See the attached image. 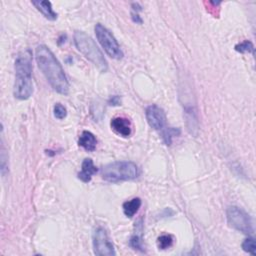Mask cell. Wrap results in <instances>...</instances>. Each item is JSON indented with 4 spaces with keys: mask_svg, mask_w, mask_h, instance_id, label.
<instances>
[{
    "mask_svg": "<svg viewBox=\"0 0 256 256\" xmlns=\"http://www.w3.org/2000/svg\"><path fill=\"white\" fill-rule=\"evenodd\" d=\"M235 50L239 53H254V46L252 44V42L245 40L237 45H235Z\"/></svg>",
    "mask_w": 256,
    "mask_h": 256,
    "instance_id": "obj_16",
    "label": "cell"
},
{
    "mask_svg": "<svg viewBox=\"0 0 256 256\" xmlns=\"http://www.w3.org/2000/svg\"><path fill=\"white\" fill-rule=\"evenodd\" d=\"M108 104L111 105V106H119L121 105V99L118 95H114L112 96L109 101H108Z\"/></svg>",
    "mask_w": 256,
    "mask_h": 256,
    "instance_id": "obj_20",
    "label": "cell"
},
{
    "mask_svg": "<svg viewBox=\"0 0 256 256\" xmlns=\"http://www.w3.org/2000/svg\"><path fill=\"white\" fill-rule=\"evenodd\" d=\"M138 173L137 165L131 161H115L101 169L102 178L111 183L133 180Z\"/></svg>",
    "mask_w": 256,
    "mask_h": 256,
    "instance_id": "obj_4",
    "label": "cell"
},
{
    "mask_svg": "<svg viewBox=\"0 0 256 256\" xmlns=\"http://www.w3.org/2000/svg\"><path fill=\"white\" fill-rule=\"evenodd\" d=\"M93 251L98 256H112L116 255L114 245L103 227H97L94 229L92 234Z\"/></svg>",
    "mask_w": 256,
    "mask_h": 256,
    "instance_id": "obj_7",
    "label": "cell"
},
{
    "mask_svg": "<svg viewBox=\"0 0 256 256\" xmlns=\"http://www.w3.org/2000/svg\"><path fill=\"white\" fill-rule=\"evenodd\" d=\"M173 237L172 235H169V234H164V235H161L158 237L157 239V246L159 249H162V250H165V249H168L172 246L173 244Z\"/></svg>",
    "mask_w": 256,
    "mask_h": 256,
    "instance_id": "obj_15",
    "label": "cell"
},
{
    "mask_svg": "<svg viewBox=\"0 0 256 256\" xmlns=\"http://www.w3.org/2000/svg\"><path fill=\"white\" fill-rule=\"evenodd\" d=\"M141 204H142V201L138 197L124 202L122 207H123V212H124L125 216L128 218H132L138 212L139 208L141 207Z\"/></svg>",
    "mask_w": 256,
    "mask_h": 256,
    "instance_id": "obj_14",
    "label": "cell"
},
{
    "mask_svg": "<svg viewBox=\"0 0 256 256\" xmlns=\"http://www.w3.org/2000/svg\"><path fill=\"white\" fill-rule=\"evenodd\" d=\"M97 172V168L91 158H85L81 165V171L78 173V178L82 182L88 183L91 181L92 175Z\"/></svg>",
    "mask_w": 256,
    "mask_h": 256,
    "instance_id": "obj_10",
    "label": "cell"
},
{
    "mask_svg": "<svg viewBox=\"0 0 256 256\" xmlns=\"http://www.w3.org/2000/svg\"><path fill=\"white\" fill-rule=\"evenodd\" d=\"M94 30L98 42L100 43L102 48L105 50V52L108 54V56L117 60L122 59L124 53L112 32L100 23L95 25Z\"/></svg>",
    "mask_w": 256,
    "mask_h": 256,
    "instance_id": "obj_5",
    "label": "cell"
},
{
    "mask_svg": "<svg viewBox=\"0 0 256 256\" xmlns=\"http://www.w3.org/2000/svg\"><path fill=\"white\" fill-rule=\"evenodd\" d=\"M142 219H140L138 222H136L135 224V232L134 234L131 236L130 240H129V245L135 249V250H139V251H143V238H142Z\"/></svg>",
    "mask_w": 256,
    "mask_h": 256,
    "instance_id": "obj_13",
    "label": "cell"
},
{
    "mask_svg": "<svg viewBox=\"0 0 256 256\" xmlns=\"http://www.w3.org/2000/svg\"><path fill=\"white\" fill-rule=\"evenodd\" d=\"M97 139L95 135L90 131H83L78 139V145L86 151H94L96 149Z\"/></svg>",
    "mask_w": 256,
    "mask_h": 256,
    "instance_id": "obj_12",
    "label": "cell"
},
{
    "mask_svg": "<svg viewBox=\"0 0 256 256\" xmlns=\"http://www.w3.org/2000/svg\"><path fill=\"white\" fill-rule=\"evenodd\" d=\"M242 249L251 254V255H256V243H255V239L252 237L246 238L243 243H242Z\"/></svg>",
    "mask_w": 256,
    "mask_h": 256,
    "instance_id": "obj_17",
    "label": "cell"
},
{
    "mask_svg": "<svg viewBox=\"0 0 256 256\" xmlns=\"http://www.w3.org/2000/svg\"><path fill=\"white\" fill-rule=\"evenodd\" d=\"M74 44L79 52L100 71L106 72L108 70V63L101 52V50L96 45L95 41L83 31H75Z\"/></svg>",
    "mask_w": 256,
    "mask_h": 256,
    "instance_id": "obj_3",
    "label": "cell"
},
{
    "mask_svg": "<svg viewBox=\"0 0 256 256\" xmlns=\"http://www.w3.org/2000/svg\"><path fill=\"white\" fill-rule=\"evenodd\" d=\"M32 5H34L38 11L48 20L54 21L57 19V13L54 12L52 8V4L50 1H45V0H39V1H32Z\"/></svg>",
    "mask_w": 256,
    "mask_h": 256,
    "instance_id": "obj_11",
    "label": "cell"
},
{
    "mask_svg": "<svg viewBox=\"0 0 256 256\" xmlns=\"http://www.w3.org/2000/svg\"><path fill=\"white\" fill-rule=\"evenodd\" d=\"M131 17H132V20H133L135 23H138V24H141V23H142V18L139 16V13H138V12L132 11V12H131Z\"/></svg>",
    "mask_w": 256,
    "mask_h": 256,
    "instance_id": "obj_21",
    "label": "cell"
},
{
    "mask_svg": "<svg viewBox=\"0 0 256 256\" xmlns=\"http://www.w3.org/2000/svg\"><path fill=\"white\" fill-rule=\"evenodd\" d=\"M53 114H54V117L59 119V120H62L66 117L67 115V110L66 108L60 104V103H56L54 105V108H53Z\"/></svg>",
    "mask_w": 256,
    "mask_h": 256,
    "instance_id": "obj_18",
    "label": "cell"
},
{
    "mask_svg": "<svg viewBox=\"0 0 256 256\" xmlns=\"http://www.w3.org/2000/svg\"><path fill=\"white\" fill-rule=\"evenodd\" d=\"M0 159H1V173L4 176L6 174V172L8 171V164H6V154H5V150L4 147H1V155H0Z\"/></svg>",
    "mask_w": 256,
    "mask_h": 256,
    "instance_id": "obj_19",
    "label": "cell"
},
{
    "mask_svg": "<svg viewBox=\"0 0 256 256\" xmlns=\"http://www.w3.org/2000/svg\"><path fill=\"white\" fill-rule=\"evenodd\" d=\"M146 120L149 124V126L153 129L163 133L169 126H167V118L164 110L157 106L152 104L146 108L145 111Z\"/></svg>",
    "mask_w": 256,
    "mask_h": 256,
    "instance_id": "obj_8",
    "label": "cell"
},
{
    "mask_svg": "<svg viewBox=\"0 0 256 256\" xmlns=\"http://www.w3.org/2000/svg\"><path fill=\"white\" fill-rule=\"evenodd\" d=\"M14 96L19 100H27L33 93L32 54L30 50L19 53L15 60Z\"/></svg>",
    "mask_w": 256,
    "mask_h": 256,
    "instance_id": "obj_2",
    "label": "cell"
},
{
    "mask_svg": "<svg viewBox=\"0 0 256 256\" xmlns=\"http://www.w3.org/2000/svg\"><path fill=\"white\" fill-rule=\"evenodd\" d=\"M226 217L228 224L237 231L247 235H252L254 233L252 219L242 208L237 206L228 207L226 210Z\"/></svg>",
    "mask_w": 256,
    "mask_h": 256,
    "instance_id": "obj_6",
    "label": "cell"
},
{
    "mask_svg": "<svg viewBox=\"0 0 256 256\" xmlns=\"http://www.w3.org/2000/svg\"><path fill=\"white\" fill-rule=\"evenodd\" d=\"M35 58L39 69L50 86L56 92L67 95L69 92V83L60 62L52 51L46 45H39L35 50Z\"/></svg>",
    "mask_w": 256,
    "mask_h": 256,
    "instance_id": "obj_1",
    "label": "cell"
},
{
    "mask_svg": "<svg viewBox=\"0 0 256 256\" xmlns=\"http://www.w3.org/2000/svg\"><path fill=\"white\" fill-rule=\"evenodd\" d=\"M110 126L112 130L121 137L127 138L132 133V125L130 120L126 117H115L111 120Z\"/></svg>",
    "mask_w": 256,
    "mask_h": 256,
    "instance_id": "obj_9",
    "label": "cell"
}]
</instances>
